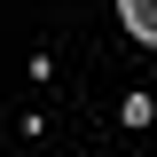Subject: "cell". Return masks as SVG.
I'll return each instance as SVG.
<instances>
[{
    "mask_svg": "<svg viewBox=\"0 0 157 157\" xmlns=\"http://www.w3.org/2000/svg\"><path fill=\"white\" fill-rule=\"evenodd\" d=\"M118 24H126L141 47H157V0H118Z\"/></svg>",
    "mask_w": 157,
    "mask_h": 157,
    "instance_id": "6da1fadb",
    "label": "cell"
}]
</instances>
